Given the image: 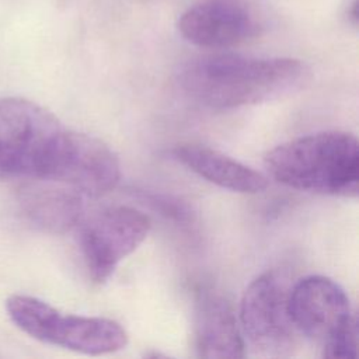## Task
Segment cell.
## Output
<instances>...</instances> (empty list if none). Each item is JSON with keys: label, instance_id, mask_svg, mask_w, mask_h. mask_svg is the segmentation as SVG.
I'll use <instances>...</instances> for the list:
<instances>
[{"label": "cell", "instance_id": "6da1fadb", "mask_svg": "<svg viewBox=\"0 0 359 359\" xmlns=\"http://www.w3.org/2000/svg\"><path fill=\"white\" fill-rule=\"evenodd\" d=\"M304 65L292 57L216 53L188 60L178 73L182 91L199 104L231 109L258 104L292 90Z\"/></svg>", "mask_w": 359, "mask_h": 359}, {"label": "cell", "instance_id": "7a4b0ae2", "mask_svg": "<svg viewBox=\"0 0 359 359\" xmlns=\"http://www.w3.org/2000/svg\"><path fill=\"white\" fill-rule=\"evenodd\" d=\"M269 175L289 188L355 198L359 184V144L353 135L325 130L285 142L265 156Z\"/></svg>", "mask_w": 359, "mask_h": 359}, {"label": "cell", "instance_id": "3957f363", "mask_svg": "<svg viewBox=\"0 0 359 359\" xmlns=\"http://www.w3.org/2000/svg\"><path fill=\"white\" fill-rule=\"evenodd\" d=\"M66 129L45 108L17 98H0V175L46 180Z\"/></svg>", "mask_w": 359, "mask_h": 359}, {"label": "cell", "instance_id": "277c9868", "mask_svg": "<svg viewBox=\"0 0 359 359\" xmlns=\"http://www.w3.org/2000/svg\"><path fill=\"white\" fill-rule=\"evenodd\" d=\"M10 320L31 338L86 355H105L128 344L125 328L115 320L66 314L32 296L7 299Z\"/></svg>", "mask_w": 359, "mask_h": 359}, {"label": "cell", "instance_id": "5b68a950", "mask_svg": "<svg viewBox=\"0 0 359 359\" xmlns=\"http://www.w3.org/2000/svg\"><path fill=\"white\" fill-rule=\"evenodd\" d=\"M289 287L278 271H266L245 289L240 303V328L251 348L269 358L289 356L296 330L287 310Z\"/></svg>", "mask_w": 359, "mask_h": 359}, {"label": "cell", "instance_id": "8992f818", "mask_svg": "<svg viewBox=\"0 0 359 359\" xmlns=\"http://www.w3.org/2000/svg\"><path fill=\"white\" fill-rule=\"evenodd\" d=\"M80 226V248L90 278L107 282L119 262L130 255L147 237L151 222L130 206L105 208Z\"/></svg>", "mask_w": 359, "mask_h": 359}, {"label": "cell", "instance_id": "52a82bcc", "mask_svg": "<svg viewBox=\"0 0 359 359\" xmlns=\"http://www.w3.org/2000/svg\"><path fill=\"white\" fill-rule=\"evenodd\" d=\"M287 310L294 330L321 344L356 323L345 290L321 275L306 276L289 287Z\"/></svg>", "mask_w": 359, "mask_h": 359}, {"label": "cell", "instance_id": "ba28073f", "mask_svg": "<svg viewBox=\"0 0 359 359\" xmlns=\"http://www.w3.org/2000/svg\"><path fill=\"white\" fill-rule=\"evenodd\" d=\"M119 178V158L107 143L91 135L66 130L46 180L66 184L84 196H100L112 191Z\"/></svg>", "mask_w": 359, "mask_h": 359}, {"label": "cell", "instance_id": "9c48e42d", "mask_svg": "<svg viewBox=\"0 0 359 359\" xmlns=\"http://www.w3.org/2000/svg\"><path fill=\"white\" fill-rule=\"evenodd\" d=\"M261 29L254 10L244 0H201L178 18V31L188 42L209 49L236 46Z\"/></svg>", "mask_w": 359, "mask_h": 359}, {"label": "cell", "instance_id": "30bf717a", "mask_svg": "<svg viewBox=\"0 0 359 359\" xmlns=\"http://www.w3.org/2000/svg\"><path fill=\"white\" fill-rule=\"evenodd\" d=\"M21 185L14 195L18 219L36 230L63 234L84 219V195L74 188L43 178Z\"/></svg>", "mask_w": 359, "mask_h": 359}, {"label": "cell", "instance_id": "8fae6325", "mask_svg": "<svg viewBox=\"0 0 359 359\" xmlns=\"http://www.w3.org/2000/svg\"><path fill=\"white\" fill-rule=\"evenodd\" d=\"M195 346L206 359L244 356V339L231 304L215 290L199 292L195 303Z\"/></svg>", "mask_w": 359, "mask_h": 359}, {"label": "cell", "instance_id": "7c38bea8", "mask_svg": "<svg viewBox=\"0 0 359 359\" xmlns=\"http://www.w3.org/2000/svg\"><path fill=\"white\" fill-rule=\"evenodd\" d=\"M172 157L206 181L241 194H258L266 189L268 177L262 172L202 144H178Z\"/></svg>", "mask_w": 359, "mask_h": 359}, {"label": "cell", "instance_id": "4fadbf2b", "mask_svg": "<svg viewBox=\"0 0 359 359\" xmlns=\"http://www.w3.org/2000/svg\"><path fill=\"white\" fill-rule=\"evenodd\" d=\"M358 321L323 344V356L331 359H349L356 356Z\"/></svg>", "mask_w": 359, "mask_h": 359}, {"label": "cell", "instance_id": "5bb4252c", "mask_svg": "<svg viewBox=\"0 0 359 359\" xmlns=\"http://www.w3.org/2000/svg\"><path fill=\"white\" fill-rule=\"evenodd\" d=\"M348 15H349L352 24L356 25V24H358V18H359V17H358V0H353V1L349 4Z\"/></svg>", "mask_w": 359, "mask_h": 359}]
</instances>
